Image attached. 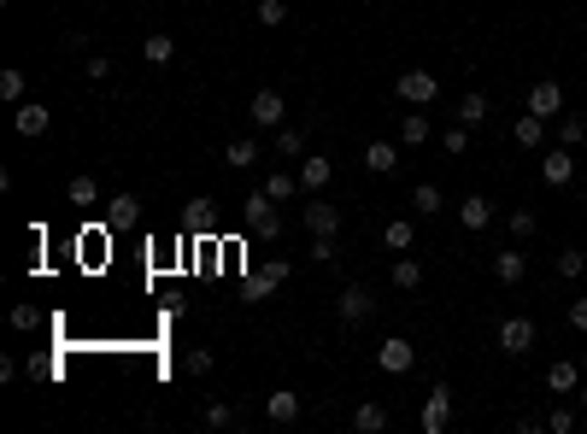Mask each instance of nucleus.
<instances>
[{
    "label": "nucleus",
    "mask_w": 587,
    "mask_h": 434,
    "mask_svg": "<svg viewBox=\"0 0 587 434\" xmlns=\"http://www.w3.org/2000/svg\"><path fill=\"white\" fill-rule=\"evenodd\" d=\"M83 71H89V82H106V77H112V59H106V53H94Z\"/></svg>",
    "instance_id": "nucleus-43"
},
{
    "label": "nucleus",
    "mask_w": 587,
    "mask_h": 434,
    "mask_svg": "<svg viewBox=\"0 0 587 434\" xmlns=\"http://www.w3.org/2000/svg\"><path fill=\"white\" fill-rule=\"evenodd\" d=\"M499 346H505L511 358H523L534 346V323L529 317H505V323H499Z\"/></svg>",
    "instance_id": "nucleus-12"
},
{
    "label": "nucleus",
    "mask_w": 587,
    "mask_h": 434,
    "mask_svg": "<svg viewBox=\"0 0 587 434\" xmlns=\"http://www.w3.org/2000/svg\"><path fill=\"white\" fill-rule=\"evenodd\" d=\"M223 165H230V170H253L259 165V141H253V135H235V141L223 147Z\"/></svg>",
    "instance_id": "nucleus-18"
},
{
    "label": "nucleus",
    "mask_w": 587,
    "mask_h": 434,
    "mask_svg": "<svg viewBox=\"0 0 587 434\" xmlns=\"http://www.w3.org/2000/svg\"><path fill=\"white\" fill-rule=\"evenodd\" d=\"M582 388V370L570 364V358H558L553 370H546V393H576Z\"/></svg>",
    "instance_id": "nucleus-21"
},
{
    "label": "nucleus",
    "mask_w": 587,
    "mask_h": 434,
    "mask_svg": "<svg viewBox=\"0 0 587 434\" xmlns=\"http://www.w3.org/2000/svg\"><path fill=\"white\" fill-rule=\"evenodd\" d=\"M329 177H335V165H329V159H299V188H306V194H323V188H329Z\"/></svg>",
    "instance_id": "nucleus-15"
},
{
    "label": "nucleus",
    "mask_w": 587,
    "mask_h": 434,
    "mask_svg": "<svg viewBox=\"0 0 587 434\" xmlns=\"http://www.w3.org/2000/svg\"><path fill=\"white\" fill-rule=\"evenodd\" d=\"M377 364H382V370H388V376H406V370H411V364H417V346H411V341H406V334H388V341H382V346H377Z\"/></svg>",
    "instance_id": "nucleus-6"
},
{
    "label": "nucleus",
    "mask_w": 587,
    "mask_h": 434,
    "mask_svg": "<svg viewBox=\"0 0 587 434\" xmlns=\"http://www.w3.org/2000/svg\"><path fill=\"white\" fill-rule=\"evenodd\" d=\"M299 223H306V235H341V206L311 194V206H299Z\"/></svg>",
    "instance_id": "nucleus-5"
},
{
    "label": "nucleus",
    "mask_w": 587,
    "mask_h": 434,
    "mask_svg": "<svg viewBox=\"0 0 587 434\" xmlns=\"http://www.w3.org/2000/svg\"><path fill=\"white\" fill-rule=\"evenodd\" d=\"M265 417L277 429H294L299 423V393H270V400H265Z\"/></svg>",
    "instance_id": "nucleus-16"
},
{
    "label": "nucleus",
    "mask_w": 587,
    "mask_h": 434,
    "mask_svg": "<svg viewBox=\"0 0 587 434\" xmlns=\"http://www.w3.org/2000/svg\"><path fill=\"white\" fill-rule=\"evenodd\" d=\"M311 258H318V265H335V235H311Z\"/></svg>",
    "instance_id": "nucleus-40"
},
{
    "label": "nucleus",
    "mask_w": 587,
    "mask_h": 434,
    "mask_svg": "<svg viewBox=\"0 0 587 434\" xmlns=\"http://www.w3.org/2000/svg\"><path fill=\"white\" fill-rule=\"evenodd\" d=\"M182 370H189V376H211V352H206V346H194V352L182 358Z\"/></svg>",
    "instance_id": "nucleus-39"
},
{
    "label": "nucleus",
    "mask_w": 587,
    "mask_h": 434,
    "mask_svg": "<svg viewBox=\"0 0 587 434\" xmlns=\"http://www.w3.org/2000/svg\"><path fill=\"white\" fill-rule=\"evenodd\" d=\"M541 130H546V118L523 111V118H517V130H511V135H517V147H541Z\"/></svg>",
    "instance_id": "nucleus-30"
},
{
    "label": "nucleus",
    "mask_w": 587,
    "mask_h": 434,
    "mask_svg": "<svg viewBox=\"0 0 587 434\" xmlns=\"http://www.w3.org/2000/svg\"><path fill=\"white\" fill-rule=\"evenodd\" d=\"M142 217V200L135 194H118V200H106V229H123V223Z\"/></svg>",
    "instance_id": "nucleus-23"
},
{
    "label": "nucleus",
    "mask_w": 587,
    "mask_h": 434,
    "mask_svg": "<svg viewBox=\"0 0 587 434\" xmlns=\"http://www.w3.org/2000/svg\"><path fill=\"white\" fill-rule=\"evenodd\" d=\"M435 141V123H429V111H406V118H399V147H411V153H417V147H429Z\"/></svg>",
    "instance_id": "nucleus-11"
},
{
    "label": "nucleus",
    "mask_w": 587,
    "mask_h": 434,
    "mask_svg": "<svg viewBox=\"0 0 587 434\" xmlns=\"http://www.w3.org/2000/svg\"><path fill=\"white\" fill-rule=\"evenodd\" d=\"M289 258H270V265H259L253 270V276H247V300H265V294H277L282 288V282H289Z\"/></svg>",
    "instance_id": "nucleus-8"
},
{
    "label": "nucleus",
    "mask_w": 587,
    "mask_h": 434,
    "mask_svg": "<svg viewBox=\"0 0 587 434\" xmlns=\"http://www.w3.org/2000/svg\"><path fill=\"white\" fill-rule=\"evenodd\" d=\"M529 111H534V118H546V123H553L558 111H564V89H558L553 77H541V82L529 89Z\"/></svg>",
    "instance_id": "nucleus-10"
},
{
    "label": "nucleus",
    "mask_w": 587,
    "mask_h": 434,
    "mask_svg": "<svg viewBox=\"0 0 587 434\" xmlns=\"http://www.w3.org/2000/svg\"><path fill=\"white\" fill-rule=\"evenodd\" d=\"M241 223H247V235H259V241H277L282 235V217H277V200H270L265 188H253L241 200Z\"/></svg>",
    "instance_id": "nucleus-1"
},
{
    "label": "nucleus",
    "mask_w": 587,
    "mask_h": 434,
    "mask_svg": "<svg viewBox=\"0 0 587 434\" xmlns=\"http://www.w3.org/2000/svg\"><path fill=\"white\" fill-rule=\"evenodd\" d=\"M247 118H253V130H282V118H289V101H282L277 89H259L253 101H247Z\"/></svg>",
    "instance_id": "nucleus-4"
},
{
    "label": "nucleus",
    "mask_w": 587,
    "mask_h": 434,
    "mask_svg": "<svg viewBox=\"0 0 587 434\" xmlns=\"http://www.w3.org/2000/svg\"><path fill=\"white\" fill-rule=\"evenodd\" d=\"M494 276L505 282V288H517V282L529 276V258L523 253H494Z\"/></svg>",
    "instance_id": "nucleus-22"
},
{
    "label": "nucleus",
    "mask_w": 587,
    "mask_h": 434,
    "mask_svg": "<svg viewBox=\"0 0 587 434\" xmlns=\"http://www.w3.org/2000/svg\"><path fill=\"white\" fill-rule=\"evenodd\" d=\"M458 123H470V130L488 123V94H465V101H458Z\"/></svg>",
    "instance_id": "nucleus-29"
},
{
    "label": "nucleus",
    "mask_w": 587,
    "mask_h": 434,
    "mask_svg": "<svg viewBox=\"0 0 587 434\" xmlns=\"http://www.w3.org/2000/svg\"><path fill=\"white\" fill-rule=\"evenodd\" d=\"M570 329L587 334V300H570Z\"/></svg>",
    "instance_id": "nucleus-45"
},
{
    "label": "nucleus",
    "mask_w": 587,
    "mask_h": 434,
    "mask_svg": "<svg viewBox=\"0 0 587 434\" xmlns=\"http://www.w3.org/2000/svg\"><path fill=\"white\" fill-rule=\"evenodd\" d=\"M353 429L358 434H382V429H388V405H382V400H365L353 411Z\"/></svg>",
    "instance_id": "nucleus-20"
},
{
    "label": "nucleus",
    "mask_w": 587,
    "mask_h": 434,
    "mask_svg": "<svg viewBox=\"0 0 587 434\" xmlns=\"http://www.w3.org/2000/svg\"><path fill=\"white\" fill-rule=\"evenodd\" d=\"M365 170L394 177V170H399V147H394V141H370V147H365Z\"/></svg>",
    "instance_id": "nucleus-17"
},
{
    "label": "nucleus",
    "mask_w": 587,
    "mask_h": 434,
    "mask_svg": "<svg viewBox=\"0 0 587 434\" xmlns=\"http://www.w3.org/2000/svg\"><path fill=\"white\" fill-rule=\"evenodd\" d=\"M0 101H6V106H18V101H24V71H18V65L0 71Z\"/></svg>",
    "instance_id": "nucleus-34"
},
{
    "label": "nucleus",
    "mask_w": 587,
    "mask_h": 434,
    "mask_svg": "<svg viewBox=\"0 0 587 434\" xmlns=\"http://www.w3.org/2000/svg\"><path fill=\"white\" fill-rule=\"evenodd\" d=\"M253 18L265 24V30H277V24H289V6H282V0H259V6H253Z\"/></svg>",
    "instance_id": "nucleus-35"
},
{
    "label": "nucleus",
    "mask_w": 587,
    "mask_h": 434,
    "mask_svg": "<svg viewBox=\"0 0 587 434\" xmlns=\"http://www.w3.org/2000/svg\"><path fill=\"white\" fill-rule=\"evenodd\" d=\"M335 312H341V323H370V317H377V300H370L365 282H347V288L335 294Z\"/></svg>",
    "instance_id": "nucleus-3"
},
{
    "label": "nucleus",
    "mask_w": 587,
    "mask_h": 434,
    "mask_svg": "<svg viewBox=\"0 0 587 434\" xmlns=\"http://www.w3.org/2000/svg\"><path fill=\"white\" fill-rule=\"evenodd\" d=\"M65 200L77 206V212H89V206H100V182L89 177V170H83V177H71V182H65Z\"/></svg>",
    "instance_id": "nucleus-19"
},
{
    "label": "nucleus",
    "mask_w": 587,
    "mask_h": 434,
    "mask_svg": "<svg viewBox=\"0 0 587 434\" xmlns=\"http://www.w3.org/2000/svg\"><path fill=\"white\" fill-rule=\"evenodd\" d=\"M147 65H171V59H177V42H171V35H147Z\"/></svg>",
    "instance_id": "nucleus-33"
},
{
    "label": "nucleus",
    "mask_w": 587,
    "mask_h": 434,
    "mask_svg": "<svg viewBox=\"0 0 587 434\" xmlns=\"http://www.w3.org/2000/svg\"><path fill=\"white\" fill-rule=\"evenodd\" d=\"M277 153H282V159H299V153H306V135L282 123V130H277Z\"/></svg>",
    "instance_id": "nucleus-36"
},
{
    "label": "nucleus",
    "mask_w": 587,
    "mask_h": 434,
    "mask_svg": "<svg viewBox=\"0 0 587 434\" xmlns=\"http://www.w3.org/2000/svg\"><path fill=\"white\" fill-rule=\"evenodd\" d=\"M441 153H453V159L470 153V123H453V130H441Z\"/></svg>",
    "instance_id": "nucleus-31"
},
{
    "label": "nucleus",
    "mask_w": 587,
    "mask_h": 434,
    "mask_svg": "<svg viewBox=\"0 0 587 434\" xmlns=\"http://www.w3.org/2000/svg\"><path fill=\"white\" fill-rule=\"evenodd\" d=\"M382 246H388V253H411V217H394L388 229H382Z\"/></svg>",
    "instance_id": "nucleus-28"
},
{
    "label": "nucleus",
    "mask_w": 587,
    "mask_h": 434,
    "mask_svg": "<svg viewBox=\"0 0 587 434\" xmlns=\"http://www.w3.org/2000/svg\"><path fill=\"white\" fill-rule=\"evenodd\" d=\"M47 123H54V111H47L42 101H18V106H12V130H18L24 141H35V135H47Z\"/></svg>",
    "instance_id": "nucleus-7"
},
{
    "label": "nucleus",
    "mask_w": 587,
    "mask_h": 434,
    "mask_svg": "<svg viewBox=\"0 0 587 434\" xmlns=\"http://www.w3.org/2000/svg\"><path fill=\"white\" fill-rule=\"evenodd\" d=\"M458 223H465L470 235H482L494 223V200H482V194H465V200H458Z\"/></svg>",
    "instance_id": "nucleus-13"
},
{
    "label": "nucleus",
    "mask_w": 587,
    "mask_h": 434,
    "mask_svg": "<svg viewBox=\"0 0 587 434\" xmlns=\"http://www.w3.org/2000/svg\"><path fill=\"white\" fill-rule=\"evenodd\" d=\"M189 223H194V229H206V223H211V200H206V194L189 206Z\"/></svg>",
    "instance_id": "nucleus-44"
},
{
    "label": "nucleus",
    "mask_w": 587,
    "mask_h": 434,
    "mask_svg": "<svg viewBox=\"0 0 587 434\" xmlns=\"http://www.w3.org/2000/svg\"><path fill=\"white\" fill-rule=\"evenodd\" d=\"M582 212H587V188H582Z\"/></svg>",
    "instance_id": "nucleus-47"
},
{
    "label": "nucleus",
    "mask_w": 587,
    "mask_h": 434,
    "mask_svg": "<svg viewBox=\"0 0 587 434\" xmlns=\"http://www.w3.org/2000/svg\"><path fill=\"white\" fill-rule=\"evenodd\" d=\"M453 423V388H429V400H423V434H446Z\"/></svg>",
    "instance_id": "nucleus-9"
},
{
    "label": "nucleus",
    "mask_w": 587,
    "mask_h": 434,
    "mask_svg": "<svg viewBox=\"0 0 587 434\" xmlns=\"http://www.w3.org/2000/svg\"><path fill=\"white\" fill-rule=\"evenodd\" d=\"M394 288H406V294H417L423 288V265H417V258H394Z\"/></svg>",
    "instance_id": "nucleus-24"
},
{
    "label": "nucleus",
    "mask_w": 587,
    "mask_h": 434,
    "mask_svg": "<svg viewBox=\"0 0 587 434\" xmlns=\"http://www.w3.org/2000/svg\"><path fill=\"white\" fill-rule=\"evenodd\" d=\"M558 276H564V282L587 276V253H582V246H564V253H558Z\"/></svg>",
    "instance_id": "nucleus-32"
},
{
    "label": "nucleus",
    "mask_w": 587,
    "mask_h": 434,
    "mask_svg": "<svg viewBox=\"0 0 587 434\" xmlns=\"http://www.w3.org/2000/svg\"><path fill=\"white\" fill-rule=\"evenodd\" d=\"M534 229H541L534 212H511V235H517V241H534Z\"/></svg>",
    "instance_id": "nucleus-38"
},
{
    "label": "nucleus",
    "mask_w": 587,
    "mask_h": 434,
    "mask_svg": "<svg viewBox=\"0 0 587 434\" xmlns=\"http://www.w3.org/2000/svg\"><path fill=\"white\" fill-rule=\"evenodd\" d=\"M446 206V194L435 188V182H417V194H411V212H423V217H435Z\"/></svg>",
    "instance_id": "nucleus-25"
},
{
    "label": "nucleus",
    "mask_w": 587,
    "mask_h": 434,
    "mask_svg": "<svg viewBox=\"0 0 587 434\" xmlns=\"http://www.w3.org/2000/svg\"><path fill=\"white\" fill-rule=\"evenodd\" d=\"M576 417H582V405H553L546 411V434H576Z\"/></svg>",
    "instance_id": "nucleus-27"
},
{
    "label": "nucleus",
    "mask_w": 587,
    "mask_h": 434,
    "mask_svg": "<svg viewBox=\"0 0 587 434\" xmlns=\"http://www.w3.org/2000/svg\"><path fill=\"white\" fill-rule=\"evenodd\" d=\"M394 94L406 106H435V101H441V77H435V71H423V65H411V71H399Z\"/></svg>",
    "instance_id": "nucleus-2"
},
{
    "label": "nucleus",
    "mask_w": 587,
    "mask_h": 434,
    "mask_svg": "<svg viewBox=\"0 0 587 434\" xmlns=\"http://www.w3.org/2000/svg\"><path fill=\"white\" fill-rule=\"evenodd\" d=\"M42 323V312H35V305H12V329H35Z\"/></svg>",
    "instance_id": "nucleus-42"
},
{
    "label": "nucleus",
    "mask_w": 587,
    "mask_h": 434,
    "mask_svg": "<svg viewBox=\"0 0 587 434\" xmlns=\"http://www.w3.org/2000/svg\"><path fill=\"white\" fill-rule=\"evenodd\" d=\"M558 135H564V147H576V141H587V123L582 118H564V123H558Z\"/></svg>",
    "instance_id": "nucleus-41"
},
{
    "label": "nucleus",
    "mask_w": 587,
    "mask_h": 434,
    "mask_svg": "<svg viewBox=\"0 0 587 434\" xmlns=\"http://www.w3.org/2000/svg\"><path fill=\"white\" fill-rule=\"evenodd\" d=\"M206 423H211V429H230V423H235V405L211 400V405H206Z\"/></svg>",
    "instance_id": "nucleus-37"
},
{
    "label": "nucleus",
    "mask_w": 587,
    "mask_h": 434,
    "mask_svg": "<svg viewBox=\"0 0 587 434\" xmlns=\"http://www.w3.org/2000/svg\"><path fill=\"white\" fill-rule=\"evenodd\" d=\"M576 405H582V411H587V381H582V388H576Z\"/></svg>",
    "instance_id": "nucleus-46"
},
{
    "label": "nucleus",
    "mask_w": 587,
    "mask_h": 434,
    "mask_svg": "<svg viewBox=\"0 0 587 434\" xmlns=\"http://www.w3.org/2000/svg\"><path fill=\"white\" fill-rule=\"evenodd\" d=\"M265 194H270V200H294V194H299V177H294V170H270V182H265Z\"/></svg>",
    "instance_id": "nucleus-26"
},
{
    "label": "nucleus",
    "mask_w": 587,
    "mask_h": 434,
    "mask_svg": "<svg viewBox=\"0 0 587 434\" xmlns=\"http://www.w3.org/2000/svg\"><path fill=\"white\" fill-rule=\"evenodd\" d=\"M570 177H576V159H570V147H558V153L541 159V182H546V188H564Z\"/></svg>",
    "instance_id": "nucleus-14"
}]
</instances>
